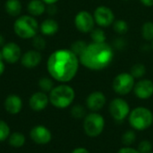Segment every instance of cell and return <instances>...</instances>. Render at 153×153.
<instances>
[{
  "mask_svg": "<svg viewBox=\"0 0 153 153\" xmlns=\"http://www.w3.org/2000/svg\"><path fill=\"white\" fill-rule=\"evenodd\" d=\"M79 65V56L67 48L55 50L47 60L48 74L53 80L61 83L71 82L76 76Z\"/></svg>",
  "mask_w": 153,
  "mask_h": 153,
  "instance_id": "1",
  "label": "cell"
},
{
  "mask_svg": "<svg viewBox=\"0 0 153 153\" xmlns=\"http://www.w3.org/2000/svg\"><path fill=\"white\" fill-rule=\"evenodd\" d=\"M114 59V50L107 42L88 44L79 56L80 64L87 69L100 71L108 67Z\"/></svg>",
  "mask_w": 153,
  "mask_h": 153,
  "instance_id": "2",
  "label": "cell"
},
{
  "mask_svg": "<svg viewBox=\"0 0 153 153\" xmlns=\"http://www.w3.org/2000/svg\"><path fill=\"white\" fill-rule=\"evenodd\" d=\"M13 28L15 35L20 39H31L38 34L39 24L36 17L30 14H22L16 17Z\"/></svg>",
  "mask_w": 153,
  "mask_h": 153,
  "instance_id": "3",
  "label": "cell"
},
{
  "mask_svg": "<svg viewBox=\"0 0 153 153\" xmlns=\"http://www.w3.org/2000/svg\"><path fill=\"white\" fill-rule=\"evenodd\" d=\"M49 103L59 109H64L70 107L74 99L75 91L73 87L66 83H61L55 86L49 92Z\"/></svg>",
  "mask_w": 153,
  "mask_h": 153,
  "instance_id": "4",
  "label": "cell"
},
{
  "mask_svg": "<svg viewBox=\"0 0 153 153\" xmlns=\"http://www.w3.org/2000/svg\"><path fill=\"white\" fill-rule=\"evenodd\" d=\"M127 119L134 130L144 131L153 125V113L148 108L137 107L131 110Z\"/></svg>",
  "mask_w": 153,
  "mask_h": 153,
  "instance_id": "5",
  "label": "cell"
},
{
  "mask_svg": "<svg viewBox=\"0 0 153 153\" xmlns=\"http://www.w3.org/2000/svg\"><path fill=\"white\" fill-rule=\"evenodd\" d=\"M105 118L99 112H91L83 118V131L91 138L100 136L105 129Z\"/></svg>",
  "mask_w": 153,
  "mask_h": 153,
  "instance_id": "6",
  "label": "cell"
},
{
  "mask_svg": "<svg viewBox=\"0 0 153 153\" xmlns=\"http://www.w3.org/2000/svg\"><path fill=\"white\" fill-rule=\"evenodd\" d=\"M108 111L116 122L121 123L128 117L131 108L126 100L123 98H115L109 103Z\"/></svg>",
  "mask_w": 153,
  "mask_h": 153,
  "instance_id": "7",
  "label": "cell"
},
{
  "mask_svg": "<svg viewBox=\"0 0 153 153\" xmlns=\"http://www.w3.org/2000/svg\"><path fill=\"white\" fill-rule=\"evenodd\" d=\"M134 84L135 79L130 73H121L114 78L112 87L117 94L125 96L134 90Z\"/></svg>",
  "mask_w": 153,
  "mask_h": 153,
  "instance_id": "8",
  "label": "cell"
},
{
  "mask_svg": "<svg viewBox=\"0 0 153 153\" xmlns=\"http://www.w3.org/2000/svg\"><path fill=\"white\" fill-rule=\"evenodd\" d=\"M74 25L79 31L82 33H88L94 29L95 20L90 12L80 11L74 17Z\"/></svg>",
  "mask_w": 153,
  "mask_h": 153,
  "instance_id": "9",
  "label": "cell"
},
{
  "mask_svg": "<svg viewBox=\"0 0 153 153\" xmlns=\"http://www.w3.org/2000/svg\"><path fill=\"white\" fill-rule=\"evenodd\" d=\"M3 59L6 64H16L18 61L21 60L22 57V48L21 47L13 41L6 42L2 48H1Z\"/></svg>",
  "mask_w": 153,
  "mask_h": 153,
  "instance_id": "10",
  "label": "cell"
},
{
  "mask_svg": "<svg viewBox=\"0 0 153 153\" xmlns=\"http://www.w3.org/2000/svg\"><path fill=\"white\" fill-rule=\"evenodd\" d=\"M93 17L95 22L100 27H108L115 22V14L113 11L106 5L97 7L94 11Z\"/></svg>",
  "mask_w": 153,
  "mask_h": 153,
  "instance_id": "11",
  "label": "cell"
},
{
  "mask_svg": "<svg viewBox=\"0 0 153 153\" xmlns=\"http://www.w3.org/2000/svg\"><path fill=\"white\" fill-rule=\"evenodd\" d=\"M30 139L35 143L40 144V145L48 144L52 140V134L50 130L42 125H38L34 126L30 130Z\"/></svg>",
  "mask_w": 153,
  "mask_h": 153,
  "instance_id": "12",
  "label": "cell"
},
{
  "mask_svg": "<svg viewBox=\"0 0 153 153\" xmlns=\"http://www.w3.org/2000/svg\"><path fill=\"white\" fill-rule=\"evenodd\" d=\"M86 107L91 112H99L107 103V98L101 91H96L90 93L85 100Z\"/></svg>",
  "mask_w": 153,
  "mask_h": 153,
  "instance_id": "13",
  "label": "cell"
},
{
  "mask_svg": "<svg viewBox=\"0 0 153 153\" xmlns=\"http://www.w3.org/2000/svg\"><path fill=\"white\" fill-rule=\"evenodd\" d=\"M133 91L138 99L148 100L153 95V82L149 79L139 80L135 82Z\"/></svg>",
  "mask_w": 153,
  "mask_h": 153,
  "instance_id": "14",
  "label": "cell"
},
{
  "mask_svg": "<svg viewBox=\"0 0 153 153\" xmlns=\"http://www.w3.org/2000/svg\"><path fill=\"white\" fill-rule=\"evenodd\" d=\"M20 61L23 67L27 69H33L40 65L42 61V55L38 50L30 49L22 55Z\"/></svg>",
  "mask_w": 153,
  "mask_h": 153,
  "instance_id": "15",
  "label": "cell"
},
{
  "mask_svg": "<svg viewBox=\"0 0 153 153\" xmlns=\"http://www.w3.org/2000/svg\"><path fill=\"white\" fill-rule=\"evenodd\" d=\"M48 104H49L48 95L46 92H43L41 91L33 93L29 100L30 108L33 111H36V112L44 110L48 107Z\"/></svg>",
  "mask_w": 153,
  "mask_h": 153,
  "instance_id": "16",
  "label": "cell"
},
{
  "mask_svg": "<svg viewBox=\"0 0 153 153\" xmlns=\"http://www.w3.org/2000/svg\"><path fill=\"white\" fill-rule=\"evenodd\" d=\"M4 107L7 113L11 115H17L22 108V100L16 94H10L4 100Z\"/></svg>",
  "mask_w": 153,
  "mask_h": 153,
  "instance_id": "17",
  "label": "cell"
},
{
  "mask_svg": "<svg viewBox=\"0 0 153 153\" xmlns=\"http://www.w3.org/2000/svg\"><path fill=\"white\" fill-rule=\"evenodd\" d=\"M58 22L52 18L45 19L39 24V31L43 36H54L58 31Z\"/></svg>",
  "mask_w": 153,
  "mask_h": 153,
  "instance_id": "18",
  "label": "cell"
},
{
  "mask_svg": "<svg viewBox=\"0 0 153 153\" xmlns=\"http://www.w3.org/2000/svg\"><path fill=\"white\" fill-rule=\"evenodd\" d=\"M47 4L42 0H30L27 4V12L33 17H38L46 13Z\"/></svg>",
  "mask_w": 153,
  "mask_h": 153,
  "instance_id": "19",
  "label": "cell"
},
{
  "mask_svg": "<svg viewBox=\"0 0 153 153\" xmlns=\"http://www.w3.org/2000/svg\"><path fill=\"white\" fill-rule=\"evenodd\" d=\"M4 10L11 17H18L21 15L22 4L20 0H6L4 3Z\"/></svg>",
  "mask_w": 153,
  "mask_h": 153,
  "instance_id": "20",
  "label": "cell"
},
{
  "mask_svg": "<svg viewBox=\"0 0 153 153\" xmlns=\"http://www.w3.org/2000/svg\"><path fill=\"white\" fill-rule=\"evenodd\" d=\"M26 138L23 134L20 132H14L10 134L8 137V143L13 148H21L25 144Z\"/></svg>",
  "mask_w": 153,
  "mask_h": 153,
  "instance_id": "21",
  "label": "cell"
},
{
  "mask_svg": "<svg viewBox=\"0 0 153 153\" xmlns=\"http://www.w3.org/2000/svg\"><path fill=\"white\" fill-rule=\"evenodd\" d=\"M54 87V81L51 77H41L39 80V88L43 92L49 93Z\"/></svg>",
  "mask_w": 153,
  "mask_h": 153,
  "instance_id": "22",
  "label": "cell"
},
{
  "mask_svg": "<svg viewBox=\"0 0 153 153\" xmlns=\"http://www.w3.org/2000/svg\"><path fill=\"white\" fill-rule=\"evenodd\" d=\"M130 74L133 75V77L134 79H141L146 74V67L142 63L135 64V65H134L132 66L131 71H130Z\"/></svg>",
  "mask_w": 153,
  "mask_h": 153,
  "instance_id": "23",
  "label": "cell"
},
{
  "mask_svg": "<svg viewBox=\"0 0 153 153\" xmlns=\"http://www.w3.org/2000/svg\"><path fill=\"white\" fill-rule=\"evenodd\" d=\"M91 38L92 39V42H96V43H103L106 42L107 39L105 31L100 28H96V29L94 28L91 31Z\"/></svg>",
  "mask_w": 153,
  "mask_h": 153,
  "instance_id": "24",
  "label": "cell"
},
{
  "mask_svg": "<svg viewBox=\"0 0 153 153\" xmlns=\"http://www.w3.org/2000/svg\"><path fill=\"white\" fill-rule=\"evenodd\" d=\"M31 45L33 47V49L41 52L46 48L47 42H46V39H44V37L42 35L37 34L35 37H33L31 39Z\"/></svg>",
  "mask_w": 153,
  "mask_h": 153,
  "instance_id": "25",
  "label": "cell"
},
{
  "mask_svg": "<svg viewBox=\"0 0 153 153\" xmlns=\"http://www.w3.org/2000/svg\"><path fill=\"white\" fill-rule=\"evenodd\" d=\"M122 143L125 146H131L136 141V134L135 130H127L122 134Z\"/></svg>",
  "mask_w": 153,
  "mask_h": 153,
  "instance_id": "26",
  "label": "cell"
},
{
  "mask_svg": "<svg viewBox=\"0 0 153 153\" xmlns=\"http://www.w3.org/2000/svg\"><path fill=\"white\" fill-rule=\"evenodd\" d=\"M142 36L144 39L150 41L153 40V22H146L142 27Z\"/></svg>",
  "mask_w": 153,
  "mask_h": 153,
  "instance_id": "27",
  "label": "cell"
},
{
  "mask_svg": "<svg viewBox=\"0 0 153 153\" xmlns=\"http://www.w3.org/2000/svg\"><path fill=\"white\" fill-rule=\"evenodd\" d=\"M113 28L117 33L123 35L128 31L129 26H128V23L125 20L119 19V20H115V22H113Z\"/></svg>",
  "mask_w": 153,
  "mask_h": 153,
  "instance_id": "28",
  "label": "cell"
},
{
  "mask_svg": "<svg viewBox=\"0 0 153 153\" xmlns=\"http://www.w3.org/2000/svg\"><path fill=\"white\" fill-rule=\"evenodd\" d=\"M71 115L75 119H83L87 113H86V108L82 106V105H74L71 108Z\"/></svg>",
  "mask_w": 153,
  "mask_h": 153,
  "instance_id": "29",
  "label": "cell"
},
{
  "mask_svg": "<svg viewBox=\"0 0 153 153\" xmlns=\"http://www.w3.org/2000/svg\"><path fill=\"white\" fill-rule=\"evenodd\" d=\"M88 44L84 41V40H76L74 41L72 45H71V48L70 49L77 56H80L82 52L85 50V48H87Z\"/></svg>",
  "mask_w": 153,
  "mask_h": 153,
  "instance_id": "30",
  "label": "cell"
},
{
  "mask_svg": "<svg viewBox=\"0 0 153 153\" xmlns=\"http://www.w3.org/2000/svg\"><path fill=\"white\" fill-rule=\"evenodd\" d=\"M10 127L6 122L0 119V143L4 142L10 135Z\"/></svg>",
  "mask_w": 153,
  "mask_h": 153,
  "instance_id": "31",
  "label": "cell"
},
{
  "mask_svg": "<svg viewBox=\"0 0 153 153\" xmlns=\"http://www.w3.org/2000/svg\"><path fill=\"white\" fill-rule=\"evenodd\" d=\"M137 150L140 153H149L152 152V143L149 140H143L139 143Z\"/></svg>",
  "mask_w": 153,
  "mask_h": 153,
  "instance_id": "32",
  "label": "cell"
},
{
  "mask_svg": "<svg viewBox=\"0 0 153 153\" xmlns=\"http://www.w3.org/2000/svg\"><path fill=\"white\" fill-rule=\"evenodd\" d=\"M114 45H115V47H116L117 49L122 50V49H124V48H126V41L124 39H122V38H118V39H117L114 41Z\"/></svg>",
  "mask_w": 153,
  "mask_h": 153,
  "instance_id": "33",
  "label": "cell"
},
{
  "mask_svg": "<svg viewBox=\"0 0 153 153\" xmlns=\"http://www.w3.org/2000/svg\"><path fill=\"white\" fill-rule=\"evenodd\" d=\"M117 153H140L139 151L135 148L130 147V146H125L118 150Z\"/></svg>",
  "mask_w": 153,
  "mask_h": 153,
  "instance_id": "34",
  "label": "cell"
},
{
  "mask_svg": "<svg viewBox=\"0 0 153 153\" xmlns=\"http://www.w3.org/2000/svg\"><path fill=\"white\" fill-rule=\"evenodd\" d=\"M57 12V8L56 6V4H49L47 5L46 8V13H48L49 15H55Z\"/></svg>",
  "mask_w": 153,
  "mask_h": 153,
  "instance_id": "35",
  "label": "cell"
},
{
  "mask_svg": "<svg viewBox=\"0 0 153 153\" xmlns=\"http://www.w3.org/2000/svg\"><path fill=\"white\" fill-rule=\"evenodd\" d=\"M71 153H91L86 148L84 147H78V148H75L73 152Z\"/></svg>",
  "mask_w": 153,
  "mask_h": 153,
  "instance_id": "36",
  "label": "cell"
},
{
  "mask_svg": "<svg viewBox=\"0 0 153 153\" xmlns=\"http://www.w3.org/2000/svg\"><path fill=\"white\" fill-rule=\"evenodd\" d=\"M5 71V62L3 59H0V76Z\"/></svg>",
  "mask_w": 153,
  "mask_h": 153,
  "instance_id": "37",
  "label": "cell"
},
{
  "mask_svg": "<svg viewBox=\"0 0 153 153\" xmlns=\"http://www.w3.org/2000/svg\"><path fill=\"white\" fill-rule=\"evenodd\" d=\"M140 1L143 5L147 7H151L153 5V0H140Z\"/></svg>",
  "mask_w": 153,
  "mask_h": 153,
  "instance_id": "38",
  "label": "cell"
},
{
  "mask_svg": "<svg viewBox=\"0 0 153 153\" xmlns=\"http://www.w3.org/2000/svg\"><path fill=\"white\" fill-rule=\"evenodd\" d=\"M47 5H49V4H56L59 0H42Z\"/></svg>",
  "mask_w": 153,
  "mask_h": 153,
  "instance_id": "39",
  "label": "cell"
},
{
  "mask_svg": "<svg viewBox=\"0 0 153 153\" xmlns=\"http://www.w3.org/2000/svg\"><path fill=\"white\" fill-rule=\"evenodd\" d=\"M5 43H6V42H5V39H4V37L3 36V34H1V33H0V48H2Z\"/></svg>",
  "mask_w": 153,
  "mask_h": 153,
  "instance_id": "40",
  "label": "cell"
},
{
  "mask_svg": "<svg viewBox=\"0 0 153 153\" xmlns=\"http://www.w3.org/2000/svg\"><path fill=\"white\" fill-rule=\"evenodd\" d=\"M123 1H128V0H123Z\"/></svg>",
  "mask_w": 153,
  "mask_h": 153,
  "instance_id": "41",
  "label": "cell"
},
{
  "mask_svg": "<svg viewBox=\"0 0 153 153\" xmlns=\"http://www.w3.org/2000/svg\"><path fill=\"white\" fill-rule=\"evenodd\" d=\"M149 153H153V152H149Z\"/></svg>",
  "mask_w": 153,
  "mask_h": 153,
  "instance_id": "42",
  "label": "cell"
},
{
  "mask_svg": "<svg viewBox=\"0 0 153 153\" xmlns=\"http://www.w3.org/2000/svg\"><path fill=\"white\" fill-rule=\"evenodd\" d=\"M152 48H153V43H152Z\"/></svg>",
  "mask_w": 153,
  "mask_h": 153,
  "instance_id": "43",
  "label": "cell"
}]
</instances>
